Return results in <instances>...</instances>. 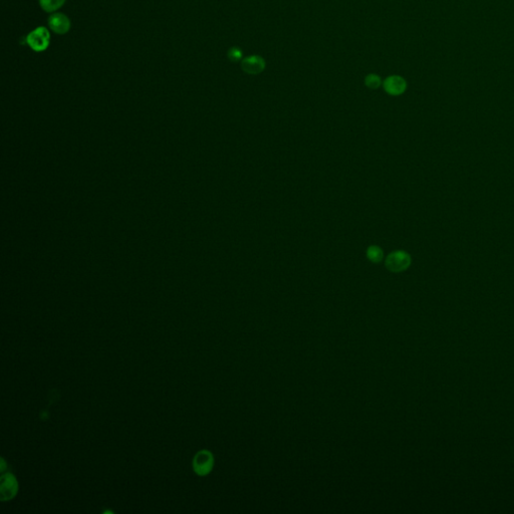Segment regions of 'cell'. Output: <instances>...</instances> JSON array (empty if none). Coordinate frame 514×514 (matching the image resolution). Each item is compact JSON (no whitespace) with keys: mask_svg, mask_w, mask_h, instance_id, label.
Masks as SVG:
<instances>
[{"mask_svg":"<svg viewBox=\"0 0 514 514\" xmlns=\"http://www.w3.org/2000/svg\"><path fill=\"white\" fill-rule=\"evenodd\" d=\"M412 263L411 255L405 250H395L391 252L386 260L385 265L391 272L399 273L407 270Z\"/></svg>","mask_w":514,"mask_h":514,"instance_id":"6da1fadb","label":"cell"},{"mask_svg":"<svg viewBox=\"0 0 514 514\" xmlns=\"http://www.w3.org/2000/svg\"><path fill=\"white\" fill-rule=\"evenodd\" d=\"M51 35L47 28L41 27L33 31L27 38V43L35 52H44L50 46Z\"/></svg>","mask_w":514,"mask_h":514,"instance_id":"7a4b0ae2","label":"cell"},{"mask_svg":"<svg viewBox=\"0 0 514 514\" xmlns=\"http://www.w3.org/2000/svg\"><path fill=\"white\" fill-rule=\"evenodd\" d=\"M214 464V458L211 452L207 450L199 451L193 460V468L194 471L200 475L205 476L211 472Z\"/></svg>","mask_w":514,"mask_h":514,"instance_id":"3957f363","label":"cell"},{"mask_svg":"<svg viewBox=\"0 0 514 514\" xmlns=\"http://www.w3.org/2000/svg\"><path fill=\"white\" fill-rule=\"evenodd\" d=\"M19 489L18 480L12 473L4 474L2 477V482H0V497H2L3 501L11 500L13 499Z\"/></svg>","mask_w":514,"mask_h":514,"instance_id":"277c9868","label":"cell"},{"mask_svg":"<svg viewBox=\"0 0 514 514\" xmlns=\"http://www.w3.org/2000/svg\"><path fill=\"white\" fill-rule=\"evenodd\" d=\"M407 89L406 81L400 76H391L384 82V90L390 96H400L405 93Z\"/></svg>","mask_w":514,"mask_h":514,"instance_id":"5b68a950","label":"cell"},{"mask_svg":"<svg viewBox=\"0 0 514 514\" xmlns=\"http://www.w3.org/2000/svg\"><path fill=\"white\" fill-rule=\"evenodd\" d=\"M241 68L248 75H258L264 71L265 62L259 56H250L242 61Z\"/></svg>","mask_w":514,"mask_h":514,"instance_id":"8992f818","label":"cell"},{"mask_svg":"<svg viewBox=\"0 0 514 514\" xmlns=\"http://www.w3.org/2000/svg\"><path fill=\"white\" fill-rule=\"evenodd\" d=\"M49 26L53 32L59 35L67 34L71 29L69 18L63 14H55L49 19Z\"/></svg>","mask_w":514,"mask_h":514,"instance_id":"52a82bcc","label":"cell"},{"mask_svg":"<svg viewBox=\"0 0 514 514\" xmlns=\"http://www.w3.org/2000/svg\"><path fill=\"white\" fill-rule=\"evenodd\" d=\"M367 258L373 263H380L384 258V251L380 246L371 245L366 251Z\"/></svg>","mask_w":514,"mask_h":514,"instance_id":"ba28073f","label":"cell"},{"mask_svg":"<svg viewBox=\"0 0 514 514\" xmlns=\"http://www.w3.org/2000/svg\"><path fill=\"white\" fill-rule=\"evenodd\" d=\"M42 9L47 13H54L61 9L66 0H39Z\"/></svg>","mask_w":514,"mask_h":514,"instance_id":"9c48e42d","label":"cell"},{"mask_svg":"<svg viewBox=\"0 0 514 514\" xmlns=\"http://www.w3.org/2000/svg\"><path fill=\"white\" fill-rule=\"evenodd\" d=\"M365 84L366 86L371 89V90H377L381 87L382 85V81H381V78L378 76V75H375V74H370L366 77L365 79Z\"/></svg>","mask_w":514,"mask_h":514,"instance_id":"30bf717a","label":"cell"},{"mask_svg":"<svg viewBox=\"0 0 514 514\" xmlns=\"http://www.w3.org/2000/svg\"><path fill=\"white\" fill-rule=\"evenodd\" d=\"M228 59L231 62H238L242 59V52L238 48H231L228 51Z\"/></svg>","mask_w":514,"mask_h":514,"instance_id":"8fae6325","label":"cell"}]
</instances>
